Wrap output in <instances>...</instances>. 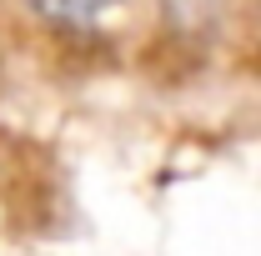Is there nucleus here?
I'll list each match as a JSON object with an SVG mask.
<instances>
[{"label":"nucleus","mask_w":261,"mask_h":256,"mask_svg":"<svg viewBox=\"0 0 261 256\" xmlns=\"http://www.w3.org/2000/svg\"><path fill=\"white\" fill-rule=\"evenodd\" d=\"M31 5L45 15V20H56V25H91V20H100L116 0H31Z\"/></svg>","instance_id":"f257e3e1"}]
</instances>
